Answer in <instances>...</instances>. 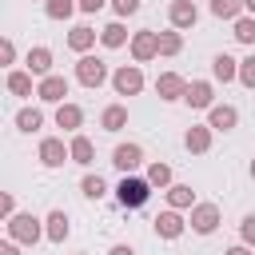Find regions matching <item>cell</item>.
<instances>
[{
    "label": "cell",
    "instance_id": "cell-1",
    "mask_svg": "<svg viewBox=\"0 0 255 255\" xmlns=\"http://www.w3.org/2000/svg\"><path fill=\"white\" fill-rule=\"evenodd\" d=\"M4 227H8V239L20 243V247H36L40 239H48V235H44V219H36L32 211H16Z\"/></svg>",
    "mask_w": 255,
    "mask_h": 255
},
{
    "label": "cell",
    "instance_id": "cell-2",
    "mask_svg": "<svg viewBox=\"0 0 255 255\" xmlns=\"http://www.w3.org/2000/svg\"><path fill=\"white\" fill-rule=\"evenodd\" d=\"M147 195H151L147 175H143V179H139V175H124V179H120V187H116V199H120V207H124V211L143 207V203H147Z\"/></svg>",
    "mask_w": 255,
    "mask_h": 255
},
{
    "label": "cell",
    "instance_id": "cell-3",
    "mask_svg": "<svg viewBox=\"0 0 255 255\" xmlns=\"http://www.w3.org/2000/svg\"><path fill=\"white\" fill-rule=\"evenodd\" d=\"M76 80H80L84 88H104V84L112 80V72H108V64H104L100 56H80V60H76Z\"/></svg>",
    "mask_w": 255,
    "mask_h": 255
},
{
    "label": "cell",
    "instance_id": "cell-4",
    "mask_svg": "<svg viewBox=\"0 0 255 255\" xmlns=\"http://www.w3.org/2000/svg\"><path fill=\"white\" fill-rule=\"evenodd\" d=\"M112 88H116V96H139V92H143V72H139V64H120V68L112 72Z\"/></svg>",
    "mask_w": 255,
    "mask_h": 255
},
{
    "label": "cell",
    "instance_id": "cell-5",
    "mask_svg": "<svg viewBox=\"0 0 255 255\" xmlns=\"http://www.w3.org/2000/svg\"><path fill=\"white\" fill-rule=\"evenodd\" d=\"M131 60L135 64H147V60H155L159 56V32H151V28H143V32H131Z\"/></svg>",
    "mask_w": 255,
    "mask_h": 255
},
{
    "label": "cell",
    "instance_id": "cell-6",
    "mask_svg": "<svg viewBox=\"0 0 255 255\" xmlns=\"http://www.w3.org/2000/svg\"><path fill=\"white\" fill-rule=\"evenodd\" d=\"M183 104H187L191 112H211V108H215V84H211V80H191Z\"/></svg>",
    "mask_w": 255,
    "mask_h": 255
},
{
    "label": "cell",
    "instance_id": "cell-7",
    "mask_svg": "<svg viewBox=\"0 0 255 255\" xmlns=\"http://www.w3.org/2000/svg\"><path fill=\"white\" fill-rule=\"evenodd\" d=\"M40 163L44 167H64V163H72V147L60 139V135H48V139H40Z\"/></svg>",
    "mask_w": 255,
    "mask_h": 255
},
{
    "label": "cell",
    "instance_id": "cell-8",
    "mask_svg": "<svg viewBox=\"0 0 255 255\" xmlns=\"http://www.w3.org/2000/svg\"><path fill=\"white\" fill-rule=\"evenodd\" d=\"M187 223H191V231H195V235H211V231L223 223V215H219V207H215V203H195V207H191V215H187Z\"/></svg>",
    "mask_w": 255,
    "mask_h": 255
},
{
    "label": "cell",
    "instance_id": "cell-9",
    "mask_svg": "<svg viewBox=\"0 0 255 255\" xmlns=\"http://www.w3.org/2000/svg\"><path fill=\"white\" fill-rule=\"evenodd\" d=\"M167 20H171V28H175V32H187V28H195L199 8H195L191 0H171V4H167Z\"/></svg>",
    "mask_w": 255,
    "mask_h": 255
},
{
    "label": "cell",
    "instance_id": "cell-10",
    "mask_svg": "<svg viewBox=\"0 0 255 255\" xmlns=\"http://www.w3.org/2000/svg\"><path fill=\"white\" fill-rule=\"evenodd\" d=\"M155 96H159L163 104H175V100L187 96V80H183L179 72H163V76L155 80Z\"/></svg>",
    "mask_w": 255,
    "mask_h": 255
},
{
    "label": "cell",
    "instance_id": "cell-11",
    "mask_svg": "<svg viewBox=\"0 0 255 255\" xmlns=\"http://www.w3.org/2000/svg\"><path fill=\"white\" fill-rule=\"evenodd\" d=\"M36 96H40L44 104H56V108H60V104H68V100H64V96H68V76H56V72H52V76H44V80L36 84Z\"/></svg>",
    "mask_w": 255,
    "mask_h": 255
},
{
    "label": "cell",
    "instance_id": "cell-12",
    "mask_svg": "<svg viewBox=\"0 0 255 255\" xmlns=\"http://www.w3.org/2000/svg\"><path fill=\"white\" fill-rule=\"evenodd\" d=\"M151 227H155V235H159V239H179V235L187 231V219H183L179 211H171V207H167V211H159V215L151 219Z\"/></svg>",
    "mask_w": 255,
    "mask_h": 255
},
{
    "label": "cell",
    "instance_id": "cell-13",
    "mask_svg": "<svg viewBox=\"0 0 255 255\" xmlns=\"http://www.w3.org/2000/svg\"><path fill=\"white\" fill-rule=\"evenodd\" d=\"M112 163H116L124 175H131V171L143 163V147H139V143H116V151H112Z\"/></svg>",
    "mask_w": 255,
    "mask_h": 255
},
{
    "label": "cell",
    "instance_id": "cell-14",
    "mask_svg": "<svg viewBox=\"0 0 255 255\" xmlns=\"http://www.w3.org/2000/svg\"><path fill=\"white\" fill-rule=\"evenodd\" d=\"M44 235H48V243H64L68 235H72V219H68V211H48L44 215Z\"/></svg>",
    "mask_w": 255,
    "mask_h": 255
},
{
    "label": "cell",
    "instance_id": "cell-15",
    "mask_svg": "<svg viewBox=\"0 0 255 255\" xmlns=\"http://www.w3.org/2000/svg\"><path fill=\"white\" fill-rule=\"evenodd\" d=\"M96 40H100V32H96V28H88V24H76V28L68 32V48H72V52H80V56H88V52L96 48Z\"/></svg>",
    "mask_w": 255,
    "mask_h": 255
},
{
    "label": "cell",
    "instance_id": "cell-16",
    "mask_svg": "<svg viewBox=\"0 0 255 255\" xmlns=\"http://www.w3.org/2000/svg\"><path fill=\"white\" fill-rule=\"evenodd\" d=\"M24 64H28V72L36 76V80H44V76H52V48H28V56H24Z\"/></svg>",
    "mask_w": 255,
    "mask_h": 255
},
{
    "label": "cell",
    "instance_id": "cell-17",
    "mask_svg": "<svg viewBox=\"0 0 255 255\" xmlns=\"http://www.w3.org/2000/svg\"><path fill=\"white\" fill-rule=\"evenodd\" d=\"M56 128L80 135V128H84V108H80V104H60V108H56Z\"/></svg>",
    "mask_w": 255,
    "mask_h": 255
},
{
    "label": "cell",
    "instance_id": "cell-18",
    "mask_svg": "<svg viewBox=\"0 0 255 255\" xmlns=\"http://www.w3.org/2000/svg\"><path fill=\"white\" fill-rule=\"evenodd\" d=\"M235 124H239V112H235L231 104H215V108L207 112V128H211V131H231Z\"/></svg>",
    "mask_w": 255,
    "mask_h": 255
},
{
    "label": "cell",
    "instance_id": "cell-19",
    "mask_svg": "<svg viewBox=\"0 0 255 255\" xmlns=\"http://www.w3.org/2000/svg\"><path fill=\"white\" fill-rule=\"evenodd\" d=\"M211 128L207 124H195V128H187V135H183V147L191 151V155H203V151H211Z\"/></svg>",
    "mask_w": 255,
    "mask_h": 255
},
{
    "label": "cell",
    "instance_id": "cell-20",
    "mask_svg": "<svg viewBox=\"0 0 255 255\" xmlns=\"http://www.w3.org/2000/svg\"><path fill=\"white\" fill-rule=\"evenodd\" d=\"M211 76H215L219 84H231V80H239V60H235V56H227V52H219V56L211 60Z\"/></svg>",
    "mask_w": 255,
    "mask_h": 255
},
{
    "label": "cell",
    "instance_id": "cell-21",
    "mask_svg": "<svg viewBox=\"0 0 255 255\" xmlns=\"http://www.w3.org/2000/svg\"><path fill=\"white\" fill-rule=\"evenodd\" d=\"M100 44H104V48H124V44H131V36H128V28H124V20L104 24V28H100Z\"/></svg>",
    "mask_w": 255,
    "mask_h": 255
},
{
    "label": "cell",
    "instance_id": "cell-22",
    "mask_svg": "<svg viewBox=\"0 0 255 255\" xmlns=\"http://www.w3.org/2000/svg\"><path fill=\"white\" fill-rule=\"evenodd\" d=\"M167 207H171V211H191V207H195V191H191L187 183H171V187H167Z\"/></svg>",
    "mask_w": 255,
    "mask_h": 255
},
{
    "label": "cell",
    "instance_id": "cell-23",
    "mask_svg": "<svg viewBox=\"0 0 255 255\" xmlns=\"http://www.w3.org/2000/svg\"><path fill=\"white\" fill-rule=\"evenodd\" d=\"M100 128H104V131H120V128H128V108H124V104H108V108L100 112Z\"/></svg>",
    "mask_w": 255,
    "mask_h": 255
},
{
    "label": "cell",
    "instance_id": "cell-24",
    "mask_svg": "<svg viewBox=\"0 0 255 255\" xmlns=\"http://www.w3.org/2000/svg\"><path fill=\"white\" fill-rule=\"evenodd\" d=\"M68 147H72V163H80V167H88V163L96 159V143H92L88 135H72Z\"/></svg>",
    "mask_w": 255,
    "mask_h": 255
},
{
    "label": "cell",
    "instance_id": "cell-25",
    "mask_svg": "<svg viewBox=\"0 0 255 255\" xmlns=\"http://www.w3.org/2000/svg\"><path fill=\"white\" fill-rule=\"evenodd\" d=\"M32 80H36V76H32L28 68H24V72L16 68V72H8V92H12V96H36V84H32Z\"/></svg>",
    "mask_w": 255,
    "mask_h": 255
},
{
    "label": "cell",
    "instance_id": "cell-26",
    "mask_svg": "<svg viewBox=\"0 0 255 255\" xmlns=\"http://www.w3.org/2000/svg\"><path fill=\"white\" fill-rule=\"evenodd\" d=\"M243 12H247L243 0H211V16H215V20H231V24H235Z\"/></svg>",
    "mask_w": 255,
    "mask_h": 255
},
{
    "label": "cell",
    "instance_id": "cell-27",
    "mask_svg": "<svg viewBox=\"0 0 255 255\" xmlns=\"http://www.w3.org/2000/svg\"><path fill=\"white\" fill-rule=\"evenodd\" d=\"M16 128L28 131V135L40 131V128H44V112H40V108H20V112H16Z\"/></svg>",
    "mask_w": 255,
    "mask_h": 255
},
{
    "label": "cell",
    "instance_id": "cell-28",
    "mask_svg": "<svg viewBox=\"0 0 255 255\" xmlns=\"http://www.w3.org/2000/svg\"><path fill=\"white\" fill-rule=\"evenodd\" d=\"M179 52H183V32H175V28L159 32V56H179Z\"/></svg>",
    "mask_w": 255,
    "mask_h": 255
},
{
    "label": "cell",
    "instance_id": "cell-29",
    "mask_svg": "<svg viewBox=\"0 0 255 255\" xmlns=\"http://www.w3.org/2000/svg\"><path fill=\"white\" fill-rule=\"evenodd\" d=\"M44 12H48V20H68L72 12H80V4L76 0H44Z\"/></svg>",
    "mask_w": 255,
    "mask_h": 255
},
{
    "label": "cell",
    "instance_id": "cell-30",
    "mask_svg": "<svg viewBox=\"0 0 255 255\" xmlns=\"http://www.w3.org/2000/svg\"><path fill=\"white\" fill-rule=\"evenodd\" d=\"M147 183L167 191V187H171V167H167V163H159V159H155V163H147Z\"/></svg>",
    "mask_w": 255,
    "mask_h": 255
},
{
    "label": "cell",
    "instance_id": "cell-31",
    "mask_svg": "<svg viewBox=\"0 0 255 255\" xmlns=\"http://www.w3.org/2000/svg\"><path fill=\"white\" fill-rule=\"evenodd\" d=\"M80 191H84L88 199H104V195H108V183H104L100 175H84V179H80Z\"/></svg>",
    "mask_w": 255,
    "mask_h": 255
},
{
    "label": "cell",
    "instance_id": "cell-32",
    "mask_svg": "<svg viewBox=\"0 0 255 255\" xmlns=\"http://www.w3.org/2000/svg\"><path fill=\"white\" fill-rule=\"evenodd\" d=\"M235 40L239 44H255V16H239L235 20Z\"/></svg>",
    "mask_w": 255,
    "mask_h": 255
},
{
    "label": "cell",
    "instance_id": "cell-33",
    "mask_svg": "<svg viewBox=\"0 0 255 255\" xmlns=\"http://www.w3.org/2000/svg\"><path fill=\"white\" fill-rule=\"evenodd\" d=\"M239 84L255 92V52H251L247 60H239Z\"/></svg>",
    "mask_w": 255,
    "mask_h": 255
},
{
    "label": "cell",
    "instance_id": "cell-34",
    "mask_svg": "<svg viewBox=\"0 0 255 255\" xmlns=\"http://www.w3.org/2000/svg\"><path fill=\"white\" fill-rule=\"evenodd\" d=\"M239 243L255 247V215H243V223H239Z\"/></svg>",
    "mask_w": 255,
    "mask_h": 255
},
{
    "label": "cell",
    "instance_id": "cell-35",
    "mask_svg": "<svg viewBox=\"0 0 255 255\" xmlns=\"http://www.w3.org/2000/svg\"><path fill=\"white\" fill-rule=\"evenodd\" d=\"M112 8H116V16H120V20H128V16H135V12H139V0H112Z\"/></svg>",
    "mask_w": 255,
    "mask_h": 255
},
{
    "label": "cell",
    "instance_id": "cell-36",
    "mask_svg": "<svg viewBox=\"0 0 255 255\" xmlns=\"http://www.w3.org/2000/svg\"><path fill=\"white\" fill-rule=\"evenodd\" d=\"M12 215H16V195H12V191H4V195H0V219L8 223Z\"/></svg>",
    "mask_w": 255,
    "mask_h": 255
},
{
    "label": "cell",
    "instance_id": "cell-37",
    "mask_svg": "<svg viewBox=\"0 0 255 255\" xmlns=\"http://www.w3.org/2000/svg\"><path fill=\"white\" fill-rule=\"evenodd\" d=\"M0 64H16V44H12L8 36L0 40Z\"/></svg>",
    "mask_w": 255,
    "mask_h": 255
},
{
    "label": "cell",
    "instance_id": "cell-38",
    "mask_svg": "<svg viewBox=\"0 0 255 255\" xmlns=\"http://www.w3.org/2000/svg\"><path fill=\"white\" fill-rule=\"evenodd\" d=\"M76 4H80V12H84V16H96V12H100L104 4H112V0H76Z\"/></svg>",
    "mask_w": 255,
    "mask_h": 255
},
{
    "label": "cell",
    "instance_id": "cell-39",
    "mask_svg": "<svg viewBox=\"0 0 255 255\" xmlns=\"http://www.w3.org/2000/svg\"><path fill=\"white\" fill-rule=\"evenodd\" d=\"M223 255H255V247H247V243H235V247H227Z\"/></svg>",
    "mask_w": 255,
    "mask_h": 255
},
{
    "label": "cell",
    "instance_id": "cell-40",
    "mask_svg": "<svg viewBox=\"0 0 255 255\" xmlns=\"http://www.w3.org/2000/svg\"><path fill=\"white\" fill-rule=\"evenodd\" d=\"M0 255H20V243H12V239H4V243H0Z\"/></svg>",
    "mask_w": 255,
    "mask_h": 255
},
{
    "label": "cell",
    "instance_id": "cell-41",
    "mask_svg": "<svg viewBox=\"0 0 255 255\" xmlns=\"http://www.w3.org/2000/svg\"><path fill=\"white\" fill-rule=\"evenodd\" d=\"M108 255H135V247H131V243H116Z\"/></svg>",
    "mask_w": 255,
    "mask_h": 255
},
{
    "label": "cell",
    "instance_id": "cell-42",
    "mask_svg": "<svg viewBox=\"0 0 255 255\" xmlns=\"http://www.w3.org/2000/svg\"><path fill=\"white\" fill-rule=\"evenodd\" d=\"M243 8H247V16H255V0H243Z\"/></svg>",
    "mask_w": 255,
    "mask_h": 255
},
{
    "label": "cell",
    "instance_id": "cell-43",
    "mask_svg": "<svg viewBox=\"0 0 255 255\" xmlns=\"http://www.w3.org/2000/svg\"><path fill=\"white\" fill-rule=\"evenodd\" d=\"M247 171H251V179H255V159H251V167H247Z\"/></svg>",
    "mask_w": 255,
    "mask_h": 255
},
{
    "label": "cell",
    "instance_id": "cell-44",
    "mask_svg": "<svg viewBox=\"0 0 255 255\" xmlns=\"http://www.w3.org/2000/svg\"><path fill=\"white\" fill-rule=\"evenodd\" d=\"M76 255H88V251H76Z\"/></svg>",
    "mask_w": 255,
    "mask_h": 255
}]
</instances>
